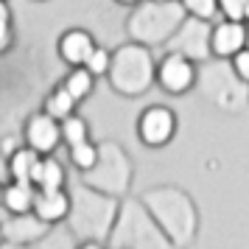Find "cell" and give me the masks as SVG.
I'll use <instances>...</instances> for the list:
<instances>
[{
    "instance_id": "obj_1",
    "label": "cell",
    "mask_w": 249,
    "mask_h": 249,
    "mask_svg": "<svg viewBox=\"0 0 249 249\" xmlns=\"http://www.w3.org/2000/svg\"><path fill=\"white\" fill-rule=\"evenodd\" d=\"M174 132H177V115L171 112V107L154 104V107H146L143 115L137 118V137L148 148L168 146L174 140Z\"/></svg>"
},
{
    "instance_id": "obj_2",
    "label": "cell",
    "mask_w": 249,
    "mask_h": 249,
    "mask_svg": "<svg viewBox=\"0 0 249 249\" xmlns=\"http://www.w3.org/2000/svg\"><path fill=\"white\" fill-rule=\"evenodd\" d=\"M154 79H157V84L165 92H171V95H182V92H188L193 84H196V68H193V59H188L185 53H179V51H171V53H165V56L157 62V68H154Z\"/></svg>"
},
{
    "instance_id": "obj_3",
    "label": "cell",
    "mask_w": 249,
    "mask_h": 249,
    "mask_svg": "<svg viewBox=\"0 0 249 249\" xmlns=\"http://www.w3.org/2000/svg\"><path fill=\"white\" fill-rule=\"evenodd\" d=\"M249 48V25L221 20L210 31V53L215 59H235Z\"/></svg>"
},
{
    "instance_id": "obj_4",
    "label": "cell",
    "mask_w": 249,
    "mask_h": 249,
    "mask_svg": "<svg viewBox=\"0 0 249 249\" xmlns=\"http://www.w3.org/2000/svg\"><path fill=\"white\" fill-rule=\"evenodd\" d=\"M25 143H28V148H34L36 154L51 157L59 143H65L62 140V124L56 118H51L48 112L31 115L28 124H25Z\"/></svg>"
},
{
    "instance_id": "obj_5",
    "label": "cell",
    "mask_w": 249,
    "mask_h": 249,
    "mask_svg": "<svg viewBox=\"0 0 249 249\" xmlns=\"http://www.w3.org/2000/svg\"><path fill=\"white\" fill-rule=\"evenodd\" d=\"M95 48L98 45H95L92 34L84 31V28H70V31H65V34L59 36V42H56L59 59L68 62L70 68H84L92 59Z\"/></svg>"
},
{
    "instance_id": "obj_6",
    "label": "cell",
    "mask_w": 249,
    "mask_h": 249,
    "mask_svg": "<svg viewBox=\"0 0 249 249\" xmlns=\"http://www.w3.org/2000/svg\"><path fill=\"white\" fill-rule=\"evenodd\" d=\"M42 162V154H36L34 148L28 146H20L14 148V154L6 160V171L9 177L6 182H23V185H34V174Z\"/></svg>"
},
{
    "instance_id": "obj_7",
    "label": "cell",
    "mask_w": 249,
    "mask_h": 249,
    "mask_svg": "<svg viewBox=\"0 0 249 249\" xmlns=\"http://www.w3.org/2000/svg\"><path fill=\"white\" fill-rule=\"evenodd\" d=\"M70 210V196L68 191H51V193H36L34 202V218L42 224H56L62 221Z\"/></svg>"
},
{
    "instance_id": "obj_8",
    "label": "cell",
    "mask_w": 249,
    "mask_h": 249,
    "mask_svg": "<svg viewBox=\"0 0 249 249\" xmlns=\"http://www.w3.org/2000/svg\"><path fill=\"white\" fill-rule=\"evenodd\" d=\"M36 188L34 185H23V182H6L3 185V207L14 215H28L34 213V202H36Z\"/></svg>"
},
{
    "instance_id": "obj_9",
    "label": "cell",
    "mask_w": 249,
    "mask_h": 249,
    "mask_svg": "<svg viewBox=\"0 0 249 249\" xmlns=\"http://www.w3.org/2000/svg\"><path fill=\"white\" fill-rule=\"evenodd\" d=\"M65 182H68V177H65L62 162H59L53 154H51V157H42V162H39V168H36V174H34L36 191H42V193L65 191Z\"/></svg>"
},
{
    "instance_id": "obj_10",
    "label": "cell",
    "mask_w": 249,
    "mask_h": 249,
    "mask_svg": "<svg viewBox=\"0 0 249 249\" xmlns=\"http://www.w3.org/2000/svg\"><path fill=\"white\" fill-rule=\"evenodd\" d=\"M45 112L51 115V118H56L59 124H65L68 118H73L76 115V98L70 95L62 84H59L56 90H51L48 92V98H45Z\"/></svg>"
},
{
    "instance_id": "obj_11",
    "label": "cell",
    "mask_w": 249,
    "mask_h": 249,
    "mask_svg": "<svg viewBox=\"0 0 249 249\" xmlns=\"http://www.w3.org/2000/svg\"><path fill=\"white\" fill-rule=\"evenodd\" d=\"M62 87L76 98V104H81L84 98H90L92 87H95V76L87 68H70V73L62 81Z\"/></svg>"
},
{
    "instance_id": "obj_12",
    "label": "cell",
    "mask_w": 249,
    "mask_h": 249,
    "mask_svg": "<svg viewBox=\"0 0 249 249\" xmlns=\"http://www.w3.org/2000/svg\"><path fill=\"white\" fill-rule=\"evenodd\" d=\"M62 140L68 143V148H76L81 143H90V129H87V121L73 115L62 124Z\"/></svg>"
},
{
    "instance_id": "obj_13",
    "label": "cell",
    "mask_w": 249,
    "mask_h": 249,
    "mask_svg": "<svg viewBox=\"0 0 249 249\" xmlns=\"http://www.w3.org/2000/svg\"><path fill=\"white\" fill-rule=\"evenodd\" d=\"M182 9L191 14L193 20H199V23H207V20H213L218 12V0H179Z\"/></svg>"
},
{
    "instance_id": "obj_14",
    "label": "cell",
    "mask_w": 249,
    "mask_h": 249,
    "mask_svg": "<svg viewBox=\"0 0 249 249\" xmlns=\"http://www.w3.org/2000/svg\"><path fill=\"white\" fill-rule=\"evenodd\" d=\"M14 45V20L9 12V0H0V51L6 53Z\"/></svg>"
},
{
    "instance_id": "obj_15",
    "label": "cell",
    "mask_w": 249,
    "mask_h": 249,
    "mask_svg": "<svg viewBox=\"0 0 249 249\" xmlns=\"http://www.w3.org/2000/svg\"><path fill=\"white\" fill-rule=\"evenodd\" d=\"M70 162L81 171H90L98 162V148L92 146V143H81V146L70 148Z\"/></svg>"
},
{
    "instance_id": "obj_16",
    "label": "cell",
    "mask_w": 249,
    "mask_h": 249,
    "mask_svg": "<svg viewBox=\"0 0 249 249\" xmlns=\"http://www.w3.org/2000/svg\"><path fill=\"white\" fill-rule=\"evenodd\" d=\"M218 12L224 14V20L244 23L249 12V0H218Z\"/></svg>"
},
{
    "instance_id": "obj_17",
    "label": "cell",
    "mask_w": 249,
    "mask_h": 249,
    "mask_svg": "<svg viewBox=\"0 0 249 249\" xmlns=\"http://www.w3.org/2000/svg\"><path fill=\"white\" fill-rule=\"evenodd\" d=\"M84 68L90 70L92 76H107L109 70H112V53L107 51V48H95V53H92V59L84 65Z\"/></svg>"
},
{
    "instance_id": "obj_18",
    "label": "cell",
    "mask_w": 249,
    "mask_h": 249,
    "mask_svg": "<svg viewBox=\"0 0 249 249\" xmlns=\"http://www.w3.org/2000/svg\"><path fill=\"white\" fill-rule=\"evenodd\" d=\"M232 73H235V79L241 84H249V48L232 59Z\"/></svg>"
},
{
    "instance_id": "obj_19",
    "label": "cell",
    "mask_w": 249,
    "mask_h": 249,
    "mask_svg": "<svg viewBox=\"0 0 249 249\" xmlns=\"http://www.w3.org/2000/svg\"><path fill=\"white\" fill-rule=\"evenodd\" d=\"M118 3H124V6H137L140 0H118Z\"/></svg>"
},
{
    "instance_id": "obj_20",
    "label": "cell",
    "mask_w": 249,
    "mask_h": 249,
    "mask_svg": "<svg viewBox=\"0 0 249 249\" xmlns=\"http://www.w3.org/2000/svg\"><path fill=\"white\" fill-rule=\"evenodd\" d=\"M81 249H101V247H98V244H84Z\"/></svg>"
},
{
    "instance_id": "obj_21",
    "label": "cell",
    "mask_w": 249,
    "mask_h": 249,
    "mask_svg": "<svg viewBox=\"0 0 249 249\" xmlns=\"http://www.w3.org/2000/svg\"><path fill=\"white\" fill-rule=\"evenodd\" d=\"M151 3H171V0H151Z\"/></svg>"
},
{
    "instance_id": "obj_22",
    "label": "cell",
    "mask_w": 249,
    "mask_h": 249,
    "mask_svg": "<svg viewBox=\"0 0 249 249\" xmlns=\"http://www.w3.org/2000/svg\"><path fill=\"white\" fill-rule=\"evenodd\" d=\"M244 23H247V25H249V12H247V20H244Z\"/></svg>"
}]
</instances>
